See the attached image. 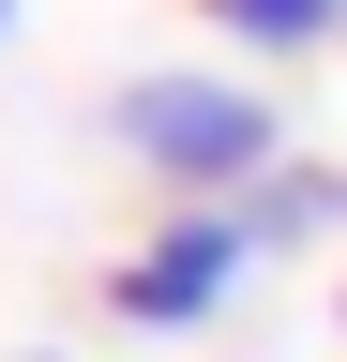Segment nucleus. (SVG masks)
<instances>
[{
  "label": "nucleus",
  "instance_id": "3",
  "mask_svg": "<svg viewBox=\"0 0 347 362\" xmlns=\"http://www.w3.org/2000/svg\"><path fill=\"white\" fill-rule=\"evenodd\" d=\"M227 211H242L257 257H302V242H332V226H347V166H302V151H287V166L257 181V197H227Z\"/></svg>",
  "mask_w": 347,
  "mask_h": 362
},
{
  "label": "nucleus",
  "instance_id": "5",
  "mask_svg": "<svg viewBox=\"0 0 347 362\" xmlns=\"http://www.w3.org/2000/svg\"><path fill=\"white\" fill-rule=\"evenodd\" d=\"M0 30H16V0H0Z\"/></svg>",
  "mask_w": 347,
  "mask_h": 362
},
{
  "label": "nucleus",
  "instance_id": "6",
  "mask_svg": "<svg viewBox=\"0 0 347 362\" xmlns=\"http://www.w3.org/2000/svg\"><path fill=\"white\" fill-rule=\"evenodd\" d=\"M332 317H347V302H332Z\"/></svg>",
  "mask_w": 347,
  "mask_h": 362
},
{
  "label": "nucleus",
  "instance_id": "2",
  "mask_svg": "<svg viewBox=\"0 0 347 362\" xmlns=\"http://www.w3.org/2000/svg\"><path fill=\"white\" fill-rule=\"evenodd\" d=\"M242 272H257L242 211H166L151 242H121V272H106V317H121V332H211V317L242 302Z\"/></svg>",
  "mask_w": 347,
  "mask_h": 362
},
{
  "label": "nucleus",
  "instance_id": "4",
  "mask_svg": "<svg viewBox=\"0 0 347 362\" xmlns=\"http://www.w3.org/2000/svg\"><path fill=\"white\" fill-rule=\"evenodd\" d=\"M227 45H257V61H302V45H347V0H196Z\"/></svg>",
  "mask_w": 347,
  "mask_h": 362
},
{
  "label": "nucleus",
  "instance_id": "1",
  "mask_svg": "<svg viewBox=\"0 0 347 362\" xmlns=\"http://www.w3.org/2000/svg\"><path fill=\"white\" fill-rule=\"evenodd\" d=\"M106 136L182 211H227V197H257V181L287 166V106L257 76H136V90H106Z\"/></svg>",
  "mask_w": 347,
  "mask_h": 362
}]
</instances>
